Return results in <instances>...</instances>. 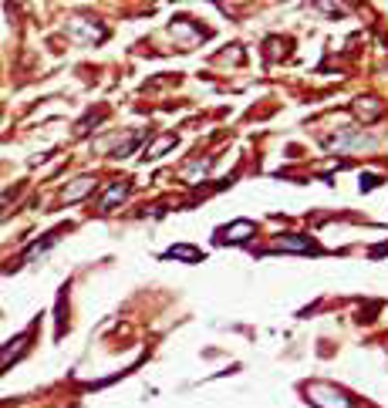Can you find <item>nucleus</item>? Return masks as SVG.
Wrapping results in <instances>:
<instances>
[{
  "label": "nucleus",
  "instance_id": "f257e3e1",
  "mask_svg": "<svg viewBox=\"0 0 388 408\" xmlns=\"http://www.w3.org/2000/svg\"><path fill=\"white\" fill-rule=\"evenodd\" d=\"M304 392H308L310 405H318V408H355V402H351L348 392H341V388H335V385L310 382Z\"/></svg>",
  "mask_w": 388,
  "mask_h": 408
},
{
  "label": "nucleus",
  "instance_id": "f03ea898",
  "mask_svg": "<svg viewBox=\"0 0 388 408\" xmlns=\"http://www.w3.org/2000/svg\"><path fill=\"white\" fill-rule=\"evenodd\" d=\"M246 236H253V223H250V219H236L233 226H226V230H223L220 240L223 243H243Z\"/></svg>",
  "mask_w": 388,
  "mask_h": 408
},
{
  "label": "nucleus",
  "instance_id": "7ed1b4c3",
  "mask_svg": "<svg viewBox=\"0 0 388 408\" xmlns=\"http://www.w3.org/2000/svg\"><path fill=\"white\" fill-rule=\"evenodd\" d=\"M327 145L337 149V152H341V149H372L375 139H368V135H337V139H331Z\"/></svg>",
  "mask_w": 388,
  "mask_h": 408
},
{
  "label": "nucleus",
  "instance_id": "20e7f679",
  "mask_svg": "<svg viewBox=\"0 0 388 408\" xmlns=\"http://www.w3.org/2000/svg\"><path fill=\"white\" fill-rule=\"evenodd\" d=\"M273 250H298V253H304V250H314V246H310L308 236H294V233H287V236H277Z\"/></svg>",
  "mask_w": 388,
  "mask_h": 408
},
{
  "label": "nucleus",
  "instance_id": "39448f33",
  "mask_svg": "<svg viewBox=\"0 0 388 408\" xmlns=\"http://www.w3.org/2000/svg\"><path fill=\"white\" fill-rule=\"evenodd\" d=\"M125 196H129V182H115L112 189L105 192V199H102V203H98V209H102V213H108V209H112V206H115V203H122Z\"/></svg>",
  "mask_w": 388,
  "mask_h": 408
},
{
  "label": "nucleus",
  "instance_id": "423d86ee",
  "mask_svg": "<svg viewBox=\"0 0 388 408\" xmlns=\"http://www.w3.org/2000/svg\"><path fill=\"white\" fill-rule=\"evenodd\" d=\"M91 189H95V179H75V186L61 192V199H65V203H78V199L88 196Z\"/></svg>",
  "mask_w": 388,
  "mask_h": 408
},
{
  "label": "nucleus",
  "instance_id": "0eeeda50",
  "mask_svg": "<svg viewBox=\"0 0 388 408\" xmlns=\"http://www.w3.org/2000/svg\"><path fill=\"white\" fill-rule=\"evenodd\" d=\"M24 351H27V334H21V338H14V347H0V368L7 361H17Z\"/></svg>",
  "mask_w": 388,
  "mask_h": 408
},
{
  "label": "nucleus",
  "instance_id": "6e6552de",
  "mask_svg": "<svg viewBox=\"0 0 388 408\" xmlns=\"http://www.w3.org/2000/svg\"><path fill=\"white\" fill-rule=\"evenodd\" d=\"M355 112H358L365 122H372V118L382 115V105H378L375 98H362V102H355Z\"/></svg>",
  "mask_w": 388,
  "mask_h": 408
},
{
  "label": "nucleus",
  "instance_id": "1a4fd4ad",
  "mask_svg": "<svg viewBox=\"0 0 388 408\" xmlns=\"http://www.w3.org/2000/svg\"><path fill=\"white\" fill-rule=\"evenodd\" d=\"M166 256H176V260H193V263H199V260H203V253H199V250H193V246H172Z\"/></svg>",
  "mask_w": 388,
  "mask_h": 408
},
{
  "label": "nucleus",
  "instance_id": "9d476101",
  "mask_svg": "<svg viewBox=\"0 0 388 408\" xmlns=\"http://www.w3.org/2000/svg\"><path fill=\"white\" fill-rule=\"evenodd\" d=\"M172 145H176V139H172V135H166V139L155 142L152 149H145V159H159V155L166 152V149H172Z\"/></svg>",
  "mask_w": 388,
  "mask_h": 408
}]
</instances>
